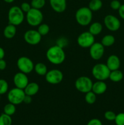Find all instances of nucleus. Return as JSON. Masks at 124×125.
<instances>
[{
  "mask_svg": "<svg viewBox=\"0 0 124 125\" xmlns=\"http://www.w3.org/2000/svg\"><path fill=\"white\" fill-rule=\"evenodd\" d=\"M47 59L53 65H60L64 62L66 54L63 48L58 45H54L49 48L46 53Z\"/></svg>",
  "mask_w": 124,
  "mask_h": 125,
  "instance_id": "obj_1",
  "label": "nucleus"
},
{
  "mask_svg": "<svg viewBox=\"0 0 124 125\" xmlns=\"http://www.w3.org/2000/svg\"><path fill=\"white\" fill-rule=\"evenodd\" d=\"M75 18L77 23L82 26L91 24L92 20V11L88 7H81L76 11Z\"/></svg>",
  "mask_w": 124,
  "mask_h": 125,
  "instance_id": "obj_2",
  "label": "nucleus"
},
{
  "mask_svg": "<svg viewBox=\"0 0 124 125\" xmlns=\"http://www.w3.org/2000/svg\"><path fill=\"white\" fill-rule=\"evenodd\" d=\"M24 20V12L20 7L14 6L9 9L8 12V20L10 24L15 26H19Z\"/></svg>",
  "mask_w": 124,
  "mask_h": 125,
  "instance_id": "obj_3",
  "label": "nucleus"
},
{
  "mask_svg": "<svg viewBox=\"0 0 124 125\" xmlns=\"http://www.w3.org/2000/svg\"><path fill=\"white\" fill-rule=\"evenodd\" d=\"M110 70L105 63H97L92 68V74L97 81H105L109 79Z\"/></svg>",
  "mask_w": 124,
  "mask_h": 125,
  "instance_id": "obj_4",
  "label": "nucleus"
},
{
  "mask_svg": "<svg viewBox=\"0 0 124 125\" xmlns=\"http://www.w3.org/2000/svg\"><path fill=\"white\" fill-rule=\"evenodd\" d=\"M26 19L28 24L31 26H38L43 20V14L40 9L32 7L31 9L26 13Z\"/></svg>",
  "mask_w": 124,
  "mask_h": 125,
  "instance_id": "obj_5",
  "label": "nucleus"
},
{
  "mask_svg": "<svg viewBox=\"0 0 124 125\" xmlns=\"http://www.w3.org/2000/svg\"><path fill=\"white\" fill-rule=\"evenodd\" d=\"M92 85L93 83L91 78L85 76L79 77L75 81V89L83 94H86L91 91Z\"/></svg>",
  "mask_w": 124,
  "mask_h": 125,
  "instance_id": "obj_6",
  "label": "nucleus"
},
{
  "mask_svg": "<svg viewBox=\"0 0 124 125\" xmlns=\"http://www.w3.org/2000/svg\"><path fill=\"white\" fill-rule=\"evenodd\" d=\"M25 95V92L23 89L15 87L8 92L7 100L9 103L15 105H18L23 103Z\"/></svg>",
  "mask_w": 124,
  "mask_h": 125,
  "instance_id": "obj_7",
  "label": "nucleus"
},
{
  "mask_svg": "<svg viewBox=\"0 0 124 125\" xmlns=\"http://www.w3.org/2000/svg\"><path fill=\"white\" fill-rule=\"evenodd\" d=\"M17 65L21 72L29 74L34 70V65L33 61L29 57L22 56L18 58L17 62Z\"/></svg>",
  "mask_w": 124,
  "mask_h": 125,
  "instance_id": "obj_8",
  "label": "nucleus"
},
{
  "mask_svg": "<svg viewBox=\"0 0 124 125\" xmlns=\"http://www.w3.org/2000/svg\"><path fill=\"white\" fill-rule=\"evenodd\" d=\"M45 79L49 84L56 85L62 83L63 79V74L60 70H51L47 71L45 75Z\"/></svg>",
  "mask_w": 124,
  "mask_h": 125,
  "instance_id": "obj_9",
  "label": "nucleus"
},
{
  "mask_svg": "<svg viewBox=\"0 0 124 125\" xmlns=\"http://www.w3.org/2000/svg\"><path fill=\"white\" fill-rule=\"evenodd\" d=\"M77 43L83 48H89L90 46L95 42L94 35L89 31H85L81 33L77 39Z\"/></svg>",
  "mask_w": 124,
  "mask_h": 125,
  "instance_id": "obj_10",
  "label": "nucleus"
},
{
  "mask_svg": "<svg viewBox=\"0 0 124 125\" xmlns=\"http://www.w3.org/2000/svg\"><path fill=\"white\" fill-rule=\"evenodd\" d=\"M103 23L109 31L115 32L120 28V21L119 18L113 15H107L103 19Z\"/></svg>",
  "mask_w": 124,
  "mask_h": 125,
  "instance_id": "obj_11",
  "label": "nucleus"
},
{
  "mask_svg": "<svg viewBox=\"0 0 124 125\" xmlns=\"http://www.w3.org/2000/svg\"><path fill=\"white\" fill-rule=\"evenodd\" d=\"M89 55L92 59L98 61L103 57L105 47L100 42H94L89 47Z\"/></svg>",
  "mask_w": 124,
  "mask_h": 125,
  "instance_id": "obj_12",
  "label": "nucleus"
},
{
  "mask_svg": "<svg viewBox=\"0 0 124 125\" xmlns=\"http://www.w3.org/2000/svg\"><path fill=\"white\" fill-rule=\"evenodd\" d=\"M41 35L37 30L30 29L25 32L24 34V39L26 42L30 45H36L41 40Z\"/></svg>",
  "mask_w": 124,
  "mask_h": 125,
  "instance_id": "obj_13",
  "label": "nucleus"
},
{
  "mask_svg": "<svg viewBox=\"0 0 124 125\" xmlns=\"http://www.w3.org/2000/svg\"><path fill=\"white\" fill-rule=\"evenodd\" d=\"M13 80L15 87L23 90L29 83V78L27 76V74L21 72H18L15 74Z\"/></svg>",
  "mask_w": 124,
  "mask_h": 125,
  "instance_id": "obj_14",
  "label": "nucleus"
},
{
  "mask_svg": "<svg viewBox=\"0 0 124 125\" xmlns=\"http://www.w3.org/2000/svg\"><path fill=\"white\" fill-rule=\"evenodd\" d=\"M49 4L51 8L57 13L63 12L67 7L66 0H49Z\"/></svg>",
  "mask_w": 124,
  "mask_h": 125,
  "instance_id": "obj_15",
  "label": "nucleus"
},
{
  "mask_svg": "<svg viewBox=\"0 0 124 125\" xmlns=\"http://www.w3.org/2000/svg\"><path fill=\"white\" fill-rule=\"evenodd\" d=\"M106 65L110 71L119 70L120 67V61L117 56L112 54L108 57Z\"/></svg>",
  "mask_w": 124,
  "mask_h": 125,
  "instance_id": "obj_16",
  "label": "nucleus"
},
{
  "mask_svg": "<svg viewBox=\"0 0 124 125\" xmlns=\"http://www.w3.org/2000/svg\"><path fill=\"white\" fill-rule=\"evenodd\" d=\"M107 90V84L103 81H97L93 83L92 91L96 95H102Z\"/></svg>",
  "mask_w": 124,
  "mask_h": 125,
  "instance_id": "obj_17",
  "label": "nucleus"
},
{
  "mask_svg": "<svg viewBox=\"0 0 124 125\" xmlns=\"http://www.w3.org/2000/svg\"><path fill=\"white\" fill-rule=\"evenodd\" d=\"M39 89L40 87L38 84L35 82H32V83H29V84L24 89V91L26 95L33 96L38 92Z\"/></svg>",
  "mask_w": 124,
  "mask_h": 125,
  "instance_id": "obj_18",
  "label": "nucleus"
},
{
  "mask_svg": "<svg viewBox=\"0 0 124 125\" xmlns=\"http://www.w3.org/2000/svg\"><path fill=\"white\" fill-rule=\"evenodd\" d=\"M17 34V28L16 26L12 24H9L4 29V36L7 39H12Z\"/></svg>",
  "mask_w": 124,
  "mask_h": 125,
  "instance_id": "obj_19",
  "label": "nucleus"
},
{
  "mask_svg": "<svg viewBox=\"0 0 124 125\" xmlns=\"http://www.w3.org/2000/svg\"><path fill=\"white\" fill-rule=\"evenodd\" d=\"M103 30V26L100 22H94L91 23L89 28V31L93 35H98L102 32Z\"/></svg>",
  "mask_w": 124,
  "mask_h": 125,
  "instance_id": "obj_20",
  "label": "nucleus"
},
{
  "mask_svg": "<svg viewBox=\"0 0 124 125\" xmlns=\"http://www.w3.org/2000/svg\"><path fill=\"white\" fill-rule=\"evenodd\" d=\"M124 78V74L119 70L111 71L109 79L114 83H119Z\"/></svg>",
  "mask_w": 124,
  "mask_h": 125,
  "instance_id": "obj_21",
  "label": "nucleus"
},
{
  "mask_svg": "<svg viewBox=\"0 0 124 125\" xmlns=\"http://www.w3.org/2000/svg\"><path fill=\"white\" fill-rule=\"evenodd\" d=\"M34 70L35 73L40 76H45L47 72V68L44 63L38 62L34 66Z\"/></svg>",
  "mask_w": 124,
  "mask_h": 125,
  "instance_id": "obj_22",
  "label": "nucleus"
},
{
  "mask_svg": "<svg viewBox=\"0 0 124 125\" xmlns=\"http://www.w3.org/2000/svg\"><path fill=\"white\" fill-rule=\"evenodd\" d=\"M100 43L104 46V47H109L114 45L115 43V37L113 35L107 34L103 37Z\"/></svg>",
  "mask_w": 124,
  "mask_h": 125,
  "instance_id": "obj_23",
  "label": "nucleus"
},
{
  "mask_svg": "<svg viewBox=\"0 0 124 125\" xmlns=\"http://www.w3.org/2000/svg\"><path fill=\"white\" fill-rule=\"evenodd\" d=\"M103 2L102 0H91L89 2L88 7L92 12L98 11L102 9Z\"/></svg>",
  "mask_w": 124,
  "mask_h": 125,
  "instance_id": "obj_24",
  "label": "nucleus"
},
{
  "mask_svg": "<svg viewBox=\"0 0 124 125\" xmlns=\"http://www.w3.org/2000/svg\"><path fill=\"white\" fill-rule=\"evenodd\" d=\"M96 100H97V95L92 90L85 94V101H86V103L89 104H93L96 103Z\"/></svg>",
  "mask_w": 124,
  "mask_h": 125,
  "instance_id": "obj_25",
  "label": "nucleus"
},
{
  "mask_svg": "<svg viewBox=\"0 0 124 125\" xmlns=\"http://www.w3.org/2000/svg\"><path fill=\"white\" fill-rule=\"evenodd\" d=\"M16 112V107L15 105L13 104L9 103L7 104L4 107V113L8 115L9 116H12Z\"/></svg>",
  "mask_w": 124,
  "mask_h": 125,
  "instance_id": "obj_26",
  "label": "nucleus"
},
{
  "mask_svg": "<svg viewBox=\"0 0 124 125\" xmlns=\"http://www.w3.org/2000/svg\"><path fill=\"white\" fill-rule=\"evenodd\" d=\"M11 116L3 113L0 115V125H12Z\"/></svg>",
  "mask_w": 124,
  "mask_h": 125,
  "instance_id": "obj_27",
  "label": "nucleus"
},
{
  "mask_svg": "<svg viewBox=\"0 0 124 125\" xmlns=\"http://www.w3.org/2000/svg\"><path fill=\"white\" fill-rule=\"evenodd\" d=\"M38 32L40 34L41 36L46 35L49 32L50 28L49 25L46 23H41L38 27Z\"/></svg>",
  "mask_w": 124,
  "mask_h": 125,
  "instance_id": "obj_28",
  "label": "nucleus"
},
{
  "mask_svg": "<svg viewBox=\"0 0 124 125\" xmlns=\"http://www.w3.org/2000/svg\"><path fill=\"white\" fill-rule=\"evenodd\" d=\"M30 4L32 8L40 10L46 4V0H32Z\"/></svg>",
  "mask_w": 124,
  "mask_h": 125,
  "instance_id": "obj_29",
  "label": "nucleus"
},
{
  "mask_svg": "<svg viewBox=\"0 0 124 125\" xmlns=\"http://www.w3.org/2000/svg\"><path fill=\"white\" fill-rule=\"evenodd\" d=\"M9 84L7 81L0 79V95H4L8 92Z\"/></svg>",
  "mask_w": 124,
  "mask_h": 125,
  "instance_id": "obj_30",
  "label": "nucleus"
},
{
  "mask_svg": "<svg viewBox=\"0 0 124 125\" xmlns=\"http://www.w3.org/2000/svg\"><path fill=\"white\" fill-rule=\"evenodd\" d=\"M115 117L116 114L111 111H107L104 114L105 118L108 121H114Z\"/></svg>",
  "mask_w": 124,
  "mask_h": 125,
  "instance_id": "obj_31",
  "label": "nucleus"
},
{
  "mask_svg": "<svg viewBox=\"0 0 124 125\" xmlns=\"http://www.w3.org/2000/svg\"><path fill=\"white\" fill-rule=\"evenodd\" d=\"M114 122L116 125H124V113L121 112L117 114Z\"/></svg>",
  "mask_w": 124,
  "mask_h": 125,
  "instance_id": "obj_32",
  "label": "nucleus"
},
{
  "mask_svg": "<svg viewBox=\"0 0 124 125\" xmlns=\"http://www.w3.org/2000/svg\"><path fill=\"white\" fill-rule=\"evenodd\" d=\"M121 5V3L119 0H112L110 2L111 8L114 10H118Z\"/></svg>",
  "mask_w": 124,
  "mask_h": 125,
  "instance_id": "obj_33",
  "label": "nucleus"
},
{
  "mask_svg": "<svg viewBox=\"0 0 124 125\" xmlns=\"http://www.w3.org/2000/svg\"><path fill=\"white\" fill-rule=\"evenodd\" d=\"M20 8L24 13H26L27 12H28L30 9H31L32 6L30 3H28V2H23V3H21V4Z\"/></svg>",
  "mask_w": 124,
  "mask_h": 125,
  "instance_id": "obj_34",
  "label": "nucleus"
},
{
  "mask_svg": "<svg viewBox=\"0 0 124 125\" xmlns=\"http://www.w3.org/2000/svg\"><path fill=\"white\" fill-rule=\"evenodd\" d=\"M87 125H102V123L99 119L97 118H92L89 120Z\"/></svg>",
  "mask_w": 124,
  "mask_h": 125,
  "instance_id": "obj_35",
  "label": "nucleus"
},
{
  "mask_svg": "<svg viewBox=\"0 0 124 125\" xmlns=\"http://www.w3.org/2000/svg\"><path fill=\"white\" fill-rule=\"evenodd\" d=\"M119 15L120 18L124 20V4H122L120 8L118 10Z\"/></svg>",
  "mask_w": 124,
  "mask_h": 125,
  "instance_id": "obj_36",
  "label": "nucleus"
},
{
  "mask_svg": "<svg viewBox=\"0 0 124 125\" xmlns=\"http://www.w3.org/2000/svg\"><path fill=\"white\" fill-rule=\"evenodd\" d=\"M7 67V63L4 59H0V70H4Z\"/></svg>",
  "mask_w": 124,
  "mask_h": 125,
  "instance_id": "obj_37",
  "label": "nucleus"
},
{
  "mask_svg": "<svg viewBox=\"0 0 124 125\" xmlns=\"http://www.w3.org/2000/svg\"><path fill=\"white\" fill-rule=\"evenodd\" d=\"M32 96L26 95L24 100H23V103H24L26 104H30L32 103Z\"/></svg>",
  "mask_w": 124,
  "mask_h": 125,
  "instance_id": "obj_38",
  "label": "nucleus"
},
{
  "mask_svg": "<svg viewBox=\"0 0 124 125\" xmlns=\"http://www.w3.org/2000/svg\"><path fill=\"white\" fill-rule=\"evenodd\" d=\"M5 56V51L4 50L2 47L0 46V59H4Z\"/></svg>",
  "mask_w": 124,
  "mask_h": 125,
  "instance_id": "obj_39",
  "label": "nucleus"
},
{
  "mask_svg": "<svg viewBox=\"0 0 124 125\" xmlns=\"http://www.w3.org/2000/svg\"><path fill=\"white\" fill-rule=\"evenodd\" d=\"M3 1H5L6 2H7V3H12V2H13L15 0H3Z\"/></svg>",
  "mask_w": 124,
  "mask_h": 125,
  "instance_id": "obj_40",
  "label": "nucleus"
},
{
  "mask_svg": "<svg viewBox=\"0 0 124 125\" xmlns=\"http://www.w3.org/2000/svg\"><path fill=\"white\" fill-rule=\"evenodd\" d=\"M1 95H0V100H1Z\"/></svg>",
  "mask_w": 124,
  "mask_h": 125,
  "instance_id": "obj_41",
  "label": "nucleus"
}]
</instances>
